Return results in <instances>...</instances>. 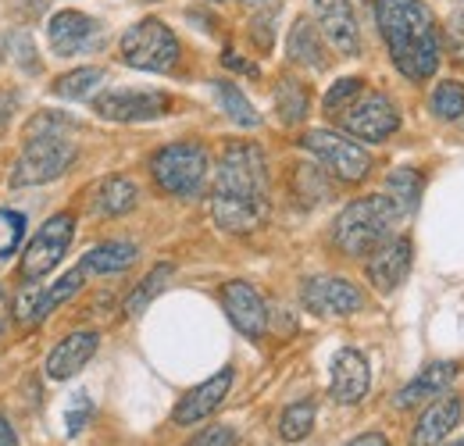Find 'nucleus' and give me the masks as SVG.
Instances as JSON below:
<instances>
[{"mask_svg":"<svg viewBox=\"0 0 464 446\" xmlns=\"http://www.w3.org/2000/svg\"><path fill=\"white\" fill-rule=\"evenodd\" d=\"M121 61L140 72H169L179 61V40L161 18H143L121 36Z\"/></svg>","mask_w":464,"mask_h":446,"instance_id":"nucleus-6","label":"nucleus"},{"mask_svg":"<svg viewBox=\"0 0 464 446\" xmlns=\"http://www.w3.org/2000/svg\"><path fill=\"white\" fill-rule=\"evenodd\" d=\"M432 112L447 121L461 118L464 114V86L458 79H443L436 90H432Z\"/></svg>","mask_w":464,"mask_h":446,"instance_id":"nucleus-32","label":"nucleus"},{"mask_svg":"<svg viewBox=\"0 0 464 446\" xmlns=\"http://www.w3.org/2000/svg\"><path fill=\"white\" fill-rule=\"evenodd\" d=\"M311 11H314L322 36L333 44L336 54L353 57L361 51V29H357L350 0H311Z\"/></svg>","mask_w":464,"mask_h":446,"instance_id":"nucleus-13","label":"nucleus"},{"mask_svg":"<svg viewBox=\"0 0 464 446\" xmlns=\"http://www.w3.org/2000/svg\"><path fill=\"white\" fill-rule=\"evenodd\" d=\"M11 108H14V97H4V93H0V125L7 121V114H11Z\"/></svg>","mask_w":464,"mask_h":446,"instance_id":"nucleus-43","label":"nucleus"},{"mask_svg":"<svg viewBox=\"0 0 464 446\" xmlns=\"http://www.w3.org/2000/svg\"><path fill=\"white\" fill-rule=\"evenodd\" d=\"M97 346H101V335L93 333V329L64 335L58 346L51 350V357H47V375H51L54 383L72 379L75 372H82V368L90 364V357L97 354Z\"/></svg>","mask_w":464,"mask_h":446,"instance_id":"nucleus-17","label":"nucleus"},{"mask_svg":"<svg viewBox=\"0 0 464 446\" xmlns=\"http://www.w3.org/2000/svg\"><path fill=\"white\" fill-rule=\"evenodd\" d=\"M347 446H390V443H386V436H382V432H364V436L350 440Z\"/></svg>","mask_w":464,"mask_h":446,"instance_id":"nucleus-39","label":"nucleus"},{"mask_svg":"<svg viewBox=\"0 0 464 446\" xmlns=\"http://www.w3.org/2000/svg\"><path fill=\"white\" fill-rule=\"evenodd\" d=\"M254 40H257V47H261V51H268V47H272V15H268V11L254 22Z\"/></svg>","mask_w":464,"mask_h":446,"instance_id":"nucleus-38","label":"nucleus"},{"mask_svg":"<svg viewBox=\"0 0 464 446\" xmlns=\"http://www.w3.org/2000/svg\"><path fill=\"white\" fill-rule=\"evenodd\" d=\"M300 300L318 318H347V315L364 307V293L350 279H340V276H314V279H307L304 289H300Z\"/></svg>","mask_w":464,"mask_h":446,"instance_id":"nucleus-10","label":"nucleus"},{"mask_svg":"<svg viewBox=\"0 0 464 446\" xmlns=\"http://www.w3.org/2000/svg\"><path fill=\"white\" fill-rule=\"evenodd\" d=\"M232 390V368H222V372H215L208 383H200L197 390H189L179 403H175V422L179 425H193V422H204L211 411H218L222 407V400L229 396Z\"/></svg>","mask_w":464,"mask_h":446,"instance_id":"nucleus-16","label":"nucleus"},{"mask_svg":"<svg viewBox=\"0 0 464 446\" xmlns=\"http://www.w3.org/2000/svg\"><path fill=\"white\" fill-rule=\"evenodd\" d=\"M364 93V79H340L329 93H325V112L329 114H343Z\"/></svg>","mask_w":464,"mask_h":446,"instance_id":"nucleus-33","label":"nucleus"},{"mask_svg":"<svg viewBox=\"0 0 464 446\" xmlns=\"http://www.w3.org/2000/svg\"><path fill=\"white\" fill-rule=\"evenodd\" d=\"M450 446H464V440H458V443H450Z\"/></svg>","mask_w":464,"mask_h":446,"instance_id":"nucleus-45","label":"nucleus"},{"mask_svg":"<svg viewBox=\"0 0 464 446\" xmlns=\"http://www.w3.org/2000/svg\"><path fill=\"white\" fill-rule=\"evenodd\" d=\"M250 7H257V11H276L279 7V0H246Z\"/></svg>","mask_w":464,"mask_h":446,"instance_id":"nucleus-44","label":"nucleus"},{"mask_svg":"<svg viewBox=\"0 0 464 446\" xmlns=\"http://www.w3.org/2000/svg\"><path fill=\"white\" fill-rule=\"evenodd\" d=\"M307 108H311V97L307 90L296 82V79H283L279 90H276V112L286 125H296L307 118Z\"/></svg>","mask_w":464,"mask_h":446,"instance_id":"nucleus-27","label":"nucleus"},{"mask_svg":"<svg viewBox=\"0 0 464 446\" xmlns=\"http://www.w3.org/2000/svg\"><path fill=\"white\" fill-rule=\"evenodd\" d=\"M454 379H458V364H454V361H436V364H429L421 375H414L404 390L393 396V403H397L401 411L421 407V403H432V400L447 396V390H450Z\"/></svg>","mask_w":464,"mask_h":446,"instance_id":"nucleus-18","label":"nucleus"},{"mask_svg":"<svg viewBox=\"0 0 464 446\" xmlns=\"http://www.w3.org/2000/svg\"><path fill=\"white\" fill-rule=\"evenodd\" d=\"M11 57H14V64L18 68H25V72H36V61H33V40L25 36V33H18L14 40H11Z\"/></svg>","mask_w":464,"mask_h":446,"instance_id":"nucleus-36","label":"nucleus"},{"mask_svg":"<svg viewBox=\"0 0 464 446\" xmlns=\"http://www.w3.org/2000/svg\"><path fill=\"white\" fill-rule=\"evenodd\" d=\"M82 282H86V268L79 265V268H72V272H64L54 286H47L44 289V296H40V311H36V322H44L51 311H58L64 300H72L79 289H82Z\"/></svg>","mask_w":464,"mask_h":446,"instance_id":"nucleus-26","label":"nucleus"},{"mask_svg":"<svg viewBox=\"0 0 464 446\" xmlns=\"http://www.w3.org/2000/svg\"><path fill=\"white\" fill-rule=\"evenodd\" d=\"M136 200H140V189H136L132 179H125V175H108V179L97 186V193H93V215H101V218L129 215V211L136 208Z\"/></svg>","mask_w":464,"mask_h":446,"instance_id":"nucleus-21","label":"nucleus"},{"mask_svg":"<svg viewBox=\"0 0 464 446\" xmlns=\"http://www.w3.org/2000/svg\"><path fill=\"white\" fill-rule=\"evenodd\" d=\"M372 386V372H368V361L361 350H340L333 357V400L340 403H357L364 400V393Z\"/></svg>","mask_w":464,"mask_h":446,"instance_id":"nucleus-19","label":"nucleus"},{"mask_svg":"<svg viewBox=\"0 0 464 446\" xmlns=\"http://www.w3.org/2000/svg\"><path fill=\"white\" fill-rule=\"evenodd\" d=\"M47 40H51V51H54V54L75 57L93 47V40H97V22H93L90 15H82V11L64 7V11H58V15L47 22Z\"/></svg>","mask_w":464,"mask_h":446,"instance_id":"nucleus-15","label":"nucleus"},{"mask_svg":"<svg viewBox=\"0 0 464 446\" xmlns=\"http://www.w3.org/2000/svg\"><path fill=\"white\" fill-rule=\"evenodd\" d=\"M222 307H226L232 325L246 339H261L268 333V307L250 282H226L222 286Z\"/></svg>","mask_w":464,"mask_h":446,"instance_id":"nucleus-12","label":"nucleus"},{"mask_svg":"<svg viewBox=\"0 0 464 446\" xmlns=\"http://www.w3.org/2000/svg\"><path fill=\"white\" fill-rule=\"evenodd\" d=\"M18 443V436H14V429H11V422L0 414V446H14Z\"/></svg>","mask_w":464,"mask_h":446,"instance_id":"nucleus-40","label":"nucleus"},{"mask_svg":"<svg viewBox=\"0 0 464 446\" xmlns=\"http://www.w3.org/2000/svg\"><path fill=\"white\" fill-rule=\"evenodd\" d=\"M411 239L407 236H390L368 254V282L379 293H393L411 272Z\"/></svg>","mask_w":464,"mask_h":446,"instance_id":"nucleus-14","label":"nucleus"},{"mask_svg":"<svg viewBox=\"0 0 464 446\" xmlns=\"http://www.w3.org/2000/svg\"><path fill=\"white\" fill-rule=\"evenodd\" d=\"M311 429H314V403H311V400H296V403H290V407L283 411V418H279V436H283L286 443L307 440Z\"/></svg>","mask_w":464,"mask_h":446,"instance_id":"nucleus-28","label":"nucleus"},{"mask_svg":"<svg viewBox=\"0 0 464 446\" xmlns=\"http://www.w3.org/2000/svg\"><path fill=\"white\" fill-rule=\"evenodd\" d=\"M169 279H172V265H158L147 279L132 289V296L125 300V315H132V318H136V315H143V311H147V304L165 289V282Z\"/></svg>","mask_w":464,"mask_h":446,"instance_id":"nucleus-30","label":"nucleus"},{"mask_svg":"<svg viewBox=\"0 0 464 446\" xmlns=\"http://www.w3.org/2000/svg\"><path fill=\"white\" fill-rule=\"evenodd\" d=\"M397 218H401V211L393 208V200L386 193L361 197L340 211V218L333 225V243L347 257H368L382 239H390V228Z\"/></svg>","mask_w":464,"mask_h":446,"instance_id":"nucleus-4","label":"nucleus"},{"mask_svg":"<svg viewBox=\"0 0 464 446\" xmlns=\"http://www.w3.org/2000/svg\"><path fill=\"white\" fill-rule=\"evenodd\" d=\"M464 407L458 396H440V400H432L425 411H421V418H418V425H414V432H411V446H440L447 436H450V429L461 422Z\"/></svg>","mask_w":464,"mask_h":446,"instance_id":"nucleus-20","label":"nucleus"},{"mask_svg":"<svg viewBox=\"0 0 464 446\" xmlns=\"http://www.w3.org/2000/svg\"><path fill=\"white\" fill-rule=\"evenodd\" d=\"M375 22L401 75H407L411 82L436 75L440 33L421 0H375Z\"/></svg>","mask_w":464,"mask_h":446,"instance_id":"nucleus-2","label":"nucleus"},{"mask_svg":"<svg viewBox=\"0 0 464 446\" xmlns=\"http://www.w3.org/2000/svg\"><path fill=\"white\" fill-rule=\"evenodd\" d=\"M132 261H136V247L125 243V239H111V243L93 247V250L82 257V268H86V276H90V272H97V276H118V272H125Z\"/></svg>","mask_w":464,"mask_h":446,"instance_id":"nucleus-23","label":"nucleus"},{"mask_svg":"<svg viewBox=\"0 0 464 446\" xmlns=\"http://www.w3.org/2000/svg\"><path fill=\"white\" fill-rule=\"evenodd\" d=\"M75 125L68 118H61L58 112H40L36 118H29L25 132H22V154L11 168V186L25 189V186H44L61 179L68 165L75 161V143L72 132Z\"/></svg>","mask_w":464,"mask_h":446,"instance_id":"nucleus-3","label":"nucleus"},{"mask_svg":"<svg viewBox=\"0 0 464 446\" xmlns=\"http://www.w3.org/2000/svg\"><path fill=\"white\" fill-rule=\"evenodd\" d=\"M90 414H93V403L79 393L75 396V403H72V411H68V418H64V425H68V436H79L82 432V425L90 422Z\"/></svg>","mask_w":464,"mask_h":446,"instance_id":"nucleus-35","label":"nucleus"},{"mask_svg":"<svg viewBox=\"0 0 464 446\" xmlns=\"http://www.w3.org/2000/svg\"><path fill=\"white\" fill-rule=\"evenodd\" d=\"M25 239V215L22 211H0V265H7V257L18 254Z\"/></svg>","mask_w":464,"mask_h":446,"instance_id":"nucleus-31","label":"nucleus"},{"mask_svg":"<svg viewBox=\"0 0 464 446\" xmlns=\"http://www.w3.org/2000/svg\"><path fill=\"white\" fill-rule=\"evenodd\" d=\"M172 101L161 90H108L93 101V112L108 121H150L169 114Z\"/></svg>","mask_w":464,"mask_h":446,"instance_id":"nucleus-11","label":"nucleus"},{"mask_svg":"<svg viewBox=\"0 0 464 446\" xmlns=\"http://www.w3.org/2000/svg\"><path fill=\"white\" fill-rule=\"evenodd\" d=\"M211 86H215V97H218L222 112L229 114L236 125H243V129H257V125H261V114L254 112V104L239 93V86H232L226 79H218V82H211Z\"/></svg>","mask_w":464,"mask_h":446,"instance_id":"nucleus-25","label":"nucleus"},{"mask_svg":"<svg viewBox=\"0 0 464 446\" xmlns=\"http://www.w3.org/2000/svg\"><path fill=\"white\" fill-rule=\"evenodd\" d=\"M226 64H229V68H239V72H246V75H257V68H254V64L239 61V57L232 54V51H226Z\"/></svg>","mask_w":464,"mask_h":446,"instance_id":"nucleus-41","label":"nucleus"},{"mask_svg":"<svg viewBox=\"0 0 464 446\" xmlns=\"http://www.w3.org/2000/svg\"><path fill=\"white\" fill-rule=\"evenodd\" d=\"M101 82H104L101 68H75V72L61 75L58 82H54V93L64 97V101H86Z\"/></svg>","mask_w":464,"mask_h":446,"instance_id":"nucleus-29","label":"nucleus"},{"mask_svg":"<svg viewBox=\"0 0 464 446\" xmlns=\"http://www.w3.org/2000/svg\"><path fill=\"white\" fill-rule=\"evenodd\" d=\"M211 215L232 236H246L268 222V161L257 143L226 147L215 175Z\"/></svg>","mask_w":464,"mask_h":446,"instance_id":"nucleus-1","label":"nucleus"},{"mask_svg":"<svg viewBox=\"0 0 464 446\" xmlns=\"http://www.w3.org/2000/svg\"><path fill=\"white\" fill-rule=\"evenodd\" d=\"M340 121L361 143H382L401 129V114L393 108V101L382 93H361L347 112L340 114Z\"/></svg>","mask_w":464,"mask_h":446,"instance_id":"nucleus-9","label":"nucleus"},{"mask_svg":"<svg viewBox=\"0 0 464 446\" xmlns=\"http://www.w3.org/2000/svg\"><path fill=\"white\" fill-rule=\"evenodd\" d=\"M300 147L307 154H314L322 165L329 168L336 179H343V182H361L372 171V154L361 143H353L350 136H340L333 129H311V132H304Z\"/></svg>","mask_w":464,"mask_h":446,"instance_id":"nucleus-7","label":"nucleus"},{"mask_svg":"<svg viewBox=\"0 0 464 446\" xmlns=\"http://www.w3.org/2000/svg\"><path fill=\"white\" fill-rule=\"evenodd\" d=\"M447 44H450V54L464 61V11H454L447 18Z\"/></svg>","mask_w":464,"mask_h":446,"instance_id":"nucleus-37","label":"nucleus"},{"mask_svg":"<svg viewBox=\"0 0 464 446\" xmlns=\"http://www.w3.org/2000/svg\"><path fill=\"white\" fill-rule=\"evenodd\" d=\"M7 318H11V300H7V293L0 289V333H4V325H7Z\"/></svg>","mask_w":464,"mask_h":446,"instance_id":"nucleus-42","label":"nucleus"},{"mask_svg":"<svg viewBox=\"0 0 464 446\" xmlns=\"http://www.w3.org/2000/svg\"><path fill=\"white\" fill-rule=\"evenodd\" d=\"M286 51H290V57L296 64H307V68H314V72H322V68L329 64V57H325V36H322V29H318L314 22H307V18H296V22H293Z\"/></svg>","mask_w":464,"mask_h":446,"instance_id":"nucleus-22","label":"nucleus"},{"mask_svg":"<svg viewBox=\"0 0 464 446\" xmlns=\"http://www.w3.org/2000/svg\"><path fill=\"white\" fill-rule=\"evenodd\" d=\"M72 236H75V218H72L68 211L47 218L44 228L33 236V243L25 247V257H22V282L47 279L61 265V257L68 254Z\"/></svg>","mask_w":464,"mask_h":446,"instance_id":"nucleus-8","label":"nucleus"},{"mask_svg":"<svg viewBox=\"0 0 464 446\" xmlns=\"http://www.w3.org/2000/svg\"><path fill=\"white\" fill-rule=\"evenodd\" d=\"M386 197L393 200V208L401 215H411L421 200V175L414 168H397L386 175Z\"/></svg>","mask_w":464,"mask_h":446,"instance_id":"nucleus-24","label":"nucleus"},{"mask_svg":"<svg viewBox=\"0 0 464 446\" xmlns=\"http://www.w3.org/2000/svg\"><path fill=\"white\" fill-rule=\"evenodd\" d=\"M150 175L172 197H197L208 179V150L200 143H169L150 158Z\"/></svg>","mask_w":464,"mask_h":446,"instance_id":"nucleus-5","label":"nucleus"},{"mask_svg":"<svg viewBox=\"0 0 464 446\" xmlns=\"http://www.w3.org/2000/svg\"><path fill=\"white\" fill-rule=\"evenodd\" d=\"M186 446H236V432L229 425H211V429L197 432Z\"/></svg>","mask_w":464,"mask_h":446,"instance_id":"nucleus-34","label":"nucleus"}]
</instances>
